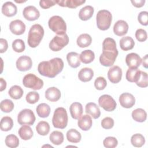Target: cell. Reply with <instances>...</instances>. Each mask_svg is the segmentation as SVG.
I'll use <instances>...</instances> for the list:
<instances>
[{
    "label": "cell",
    "instance_id": "1",
    "mask_svg": "<svg viewBox=\"0 0 148 148\" xmlns=\"http://www.w3.org/2000/svg\"><path fill=\"white\" fill-rule=\"evenodd\" d=\"M118 53L115 40L111 38H105L102 43V53L99 57L101 64L104 66L113 65Z\"/></svg>",
    "mask_w": 148,
    "mask_h": 148
},
{
    "label": "cell",
    "instance_id": "2",
    "mask_svg": "<svg viewBox=\"0 0 148 148\" xmlns=\"http://www.w3.org/2000/svg\"><path fill=\"white\" fill-rule=\"evenodd\" d=\"M64 62L58 57H56L49 61L40 62L38 66L39 73L49 78H54L63 69Z\"/></svg>",
    "mask_w": 148,
    "mask_h": 148
},
{
    "label": "cell",
    "instance_id": "3",
    "mask_svg": "<svg viewBox=\"0 0 148 148\" xmlns=\"http://www.w3.org/2000/svg\"><path fill=\"white\" fill-rule=\"evenodd\" d=\"M44 29L39 24H34L29 29L28 35V44L32 48L37 47L44 36Z\"/></svg>",
    "mask_w": 148,
    "mask_h": 148
},
{
    "label": "cell",
    "instance_id": "4",
    "mask_svg": "<svg viewBox=\"0 0 148 148\" xmlns=\"http://www.w3.org/2000/svg\"><path fill=\"white\" fill-rule=\"evenodd\" d=\"M68 120V114L65 108L59 107L56 109L52 119V123L54 127L64 129L67 126Z\"/></svg>",
    "mask_w": 148,
    "mask_h": 148
},
{
    "label": "cell",
    "instance_id": "5",
    "mask_svg": "<svg viewBox=\"0 0 148 148\" xmlns=\"http://www.w3.org/2000/svg\"><path fill=\"white\" fill-rule=\"evenodd\" d=\"M112 16L111 13L107 10L98 11L96 16L97 27L102 31H105L109 28L112 23Z\"/></svg>",
    "mask_w": 148,
    "mask_h": 148
},
{
    "label": "cell",
    "instance_id": "6",
    "mask_svg": "<svg viewBox=\"0 0 148 148\" xmlns=\"http://www.w3.org/2000/svg\"><path fill=\"white\" fill-rule=\"evenodd\" d=\"M49 27L57 35L64 34L66 31V25L64 19L59 16H53L48 21Z\"/></svg>",
    "mask_w": 148,
    "mask_h": 148
},
{
    "label": "cell",
    "instance_id": "7",
    "mask_svg": "<svg viewBox=\"0 0 148 148\" xmlns=\"http://www.w3.org/2000/svg\"><path fill=\"white\" fill-rule=\"evenodd\" d=\"M23 85L27 88L38 90L43 86V81L33 73H28L24 76L23 79Z\"/></svg>",
    "mask_w": 148,
    "mask_h": 148
},
{
    "label": "cell",
    "instance_id": "8",
    "mask_svg": "<svg viewBox=\"0 0 148 148\" xmlns=\"http://www.w3.org/2000/svg\"><path fill=\"white\" fill-rule=\"evenodd\" d=\"M69 43V37L65 33L55 36L49 43V48L54 51H58L63 49Z\"/></svg>",
    "mask_w": 148,
    "mask_h": 148
},
{
    "label": "cell",
    "instance_id": "9",
    "mask_svg": "<svg viewBox=\"0 0 148 148\" xmlns=\"http://www.w3.org/2000/svg\"><path fill=\"white\" fill-rule=\"evenodd\" d=\"M36 120L35 116L32 110L24 109L20 112L17 116V121L20 125H32Z\"/></svg>",
    "mask_w": 148,
    "mask_h": 148
},
{
    "label": "cell",
    "instance_id": "10",
    "mask_svg": "<svg viewBox=\"0 0 148 148\" xmlns=\"http://www.w3.org/2000/svg\"><path fill=\"white\" fill-rule=\"evenodd\" d=\"M99 106L108 112L113 111L117 106L115 100L109 95L104 94L101 95L98 99Z\"/></svg>",
    "mask_w": 148,
    "mask_h": 148
},
{
    "label": "cell",
    "instance_id": "11",
    "mask_svg": "<svg viewBox=\"0 0 148 148\" xmlns=\"http://www.w3.org/2000/svg\"><path fill=\"white\" fill-rule=\"evenodd\" d=\"M16 67L20 71L25 72L29 70L32 65V61L29 56H23L20 57L16 61Z\"/></svg>",
    "mask_w": 148,
    "mask_h": 148
},
{
    "label": "cell",
    "instance_id": "12",
    "mask_svg": "<svg viewBox=\"0 0 148 148\" xmlns=\"http://www.w3.org/2000/svg\"><path fill=\"white\" fill-rule=\"evenodd\" d=\"M122 70L117 65L111 67L108 72V77L112 83H118L121 80Z\"/></svg>",
    "mask_w": 148,
    "mask_h": 148
},
{
    "label": "cell",
    "instance_id": "13",
    "mask_svg": "<svg viewBox=\"0 0 148 148\" xmlns=\"http://www.w3.org/2000/svg\"><path fill=\"white\" fill-rule=\"evenodd\" d=\"M119 102L121 106L124 108H131L135 103V98L134 95L128 92H124L120 95Z\"/></svg>",
    "mask_w": 148,
    "mask_h": 148
},
{
    "label": "cell",
    "instance_id": "14",
    "mask_svg": "<svg viewBox=\"0 0 148 148\" xmlns=\"http://www.w3.org/2000/svg\"><path fill=\"white\" fill-rule=\"evenodd\" d=\"M24 18L28 21H34L40 16L39 11L34 6H28L25 7L23 12Z\"/></svg>",
    "mask_w": 148,
    "mask_h": 148
},
{
    "label": "cell",
    "instance_id": "15",
    "mask_svg": "<svg viewBox=\"0 0 148 148\" xmlns=\"http://www.w3.org/2000/svg\"><path fill=\"white\" fill-rule=\"evenodd\" d=\"M9 28L12 33L16 35H20L25 31V25L20 20H15L10 22Z\"/></svg>",
    "mask_w": 148,
    "mask_h": 148
},
{
    "label": "cell",
    "instance_id": "16",
    "mask_svg": "<svg viewBox=\"0 0 148 148\" xmlns=\"http://www.w3.org/2000/svg\"><path fill=\"white\" fill-rule=\"evenodd\" d=\"M125 62L129 68H138L142 62V59L138 54L131 53L127 55Z\"/></svg>",
    "mask_w": 148,
    "mask_h": 148
},
{
    "label": "cell",
    "instance_id": "17",
    "mask_svg": "<svg viewBox=\"0 0 148 148\" xmlns=\"http://www.w3.org/2000/svg\"><path fill=\"white\" fill-rule=\"evenodd\" d=\"M128 25L124 20H118L113 26V32L115 35L121 36L125 35L128 30Z\"/></svg>",
    "mask_w": 148,
    "mask_h": 148
},
{
    "label": "cell",
    "instance_id": "18",
    "mask_svg": "<svg viewBox=\"0 0 148 148\" xmlns=\"http://www.w3.org/2000/svg\"><path fill=\"white\" fill-rule=\"evenodd\" d=\"M45 98L51 102H56L61 98V91L55 87H49L45 91Z\"/></svg>",
    "mask_w": 148,
    "mask_h": 148
},
{
    "label": "cell",
    "instance_id": "19",
    "mask_svg": "<svg viewBox=\"0 0 148 148\" xmlns=\"http://www.w3.org/2000/svg\"><path fill=\"white\" fill-rule=\"evenodd\" d=\"M17 12V6L12 2L8 1L2 5V13L7 17H12L15 16Z\"/></svg>",
    "mask_w": 148,
    "mask_h": 148
},
{
    "label": "cell",
    "instance_id": "20",
    "mask_svg": "<svg viewBox=\"0 0 148 148\" xmlns=\"http://www.w3.org/2000/svg\"><path fill=\"white\" fill-rule=\"evenodd\" d=\"M92 124V119L88 114H84L78 119L77 125L83 131L89 130L91 127Z\"/></svg>",
    "mask_w": 148,
    "mask_h": 148
},
{
    "label": "cell",
    "instance_id": "21",
    "mask_svg": "<svg viewBox=\"0 0 148 148\" xmlns=\"http://www.w3.org/2000/svg\"><path fill=\"white\" fill-rule=\"evenodd\" d=\"M69 111L72 117L75 120L79 119L83 112L82 105L77 102L72 103L69 107Z\"/></svg>",
    "mask_w": 148,
    "mask_h": 148
},
{
    "label": "cell",
    "instance_id": "22",
    "mask_svg": "<svg viewBox=\"0 0 148 148\" xmlns=\"http://www.w3.org/2000/svg\"><path fill=\"white\" fill-rule=\"evenodd\" d=\"M86 113L90 114L93 119H97L101 116V111L97 105L94 102H89L86 105Z\"/></svg>",
    "mask_w": 148,
    "mask_h": 148
},
{
    "label": "cell",
    "instance_id": "23",
    "mask_svg": "<svg viewBox=\"0 0 148 148\" xmlns=\"http://www.w3.org/2000/svg\"><path fill=\"white\" fill-rule=\"evenodd\" d=\"M86 1L83 0H59L56 1V3L62 7H68L74 9L84 3Z\"/></svg>",
    "mask_w": 148,
    "mask_h": 148
},
{
    "label": "cell",
    "instance_id": "24",
    "mask_svg": "<svg viewBox=\"0 0 148 148\" xmlns=\"http://www.w3.org/2000/svg\"><path fill=\"white\" fill-rule=\"evenodd\" d=\"M66 60L69 66L73 68H76L80 65V55L76 52H70L66 55Z\"/></svg>",
    "mask_w": 148,
    "mask_h": 148
},
{
    "label": "cell",
    "instance_id": "25",
    "mask_svg": "<svg viewBox=\"0 0 148 148\" xmlns=\"http://www.w3.org/2000/svg\"><path fill=\"white\" fill-rule=\"evenodd\" d=\"M94 76V71L90 68H83L79 72L78 77L83 82L90 81Z\"/></svg>",
    "mask_w": 148,
    "mask_h": 148
},
{
    "label": "cell",
    "instance_id": "26",
    "mask_svg": "<svg viewBox=\"0 0 148 148\" xmlns=\"http://www.w3.org/2000/svg\"><path fill=\"white\" fill-rule=\"evenodd\" d=\"M94 8L90 5H87L82 8L79 12V17L80 20L86 21L91 18L94 14Z\"/></svg>",
    "mask_w": 148,
    "mask_h": 148
},
{
    "label": "cell",
    "instance_id": "27",
    "mask_svg": "<svg viewBox=\"0 0 148 148\" xmlns=\"http://www.w3.org/2000/svg\"><path fill=\"white\" fill-rule=\"evenodd\" d=\"M134 45V40L131 36H124L122 37L120 40V47L124 51H127L132 49Z\"/></svg>",
    "mask_w": 148,
    "mask_h": 148
},
{
    "label": "cell",
    "instance_id": "28",
    "mask_svg": "<svg viewBox=\"0 0 148 148\" xmlns=\"http://www.w3.org/2000/svg\"><path fill=\"white\" fill-rule=\"evenodd\" d=\"M20 137L23 140L30 139L33 136V131L32 128L28 125H23L18 131Z\"/></svg>",
    "mask_w": 148,
    "mask_h": 148
},
{
    "label": "cell",
    "instance_id": "29",
    "mask_svg": "<svg viewBox=\"0 0 148 148\" xmlns=\"http://www.w3.org/2000/svg\"><path fill=\"white\" fill-rule=\"evenodd\" d=\"M92 38L88 34H83L80 35L76 40L77 45L79 47L84 48L89 46L91 44Z\"/></svg>",
    "mask_w": 148,
    "mask_h": 148
},
{
    "label": "cell",
    "instance_id": "30",
    "mask_svg": "<svg viewBox=\"0 0 148 148\" xmlns=\"http://www.w3.org/2000/svg\"><path fill=\"white\" fill-rule=\"evenodd\" d=\"M81 138L80 133L75 129H70L66 132V139L69 142L74 143H79L81 140Z\"/></svg>",
    "mask_w": 148,
    "mask_h": 148
},
{
    "label": "cell",
    "instance_id": "31",
    "mask_svg": "<svg viewBox=\"0 0 148 148\" xmlns=\"http://www.w3.org/2000/svg\"><path fill=\"white\" fill-rule=\"evenodd\" d=\"M36 111L38 115L42 118L47 117L50 113V107L49 105L45 103L39 104L36 108Z\"/></svg>",
    "mask_w": 148,
    "mask_h": 148
},
{
    "label": "cell",
    "instance_id": "32",
    "mask_svg": "<svg viewBox=\"0 0 148 148\" xmlns=\"http://www.w3.org/2000/svg\"><path fill=\"white\" fill-rule=\"evenodd\" d=\"M132 117L135 121L142 123L146 120L147 113L144 109L142 108H138L132 111Z\"/></svg>",
    "mask_w": 148,
    "mask_h": 148
},
{
    "label": "cell",
    "instance_id": "33",
    "mask_svg": "<svg viewBox=\"0 0 148 148\" xmlns=\"http://www.w3.org/2000/svg\"><path fill=\"white\" fill-rule=\"evenodd\" d=\"M140 74V71L138 68H129L126 72V79L130 82H136Z\"/></svg>",
    "mask_w": 148,
    "mask_h": 148
},
{
    "label": "cell",
    "instance_id": "34",
    "mask_svg": "<svg viewBox=\"0 0 148 148\" xmlns=\"http://www.w3.org/2000/svg\"><path fill=\"white\" fill-rule=\"evenodd\" d=\"M95 58L94 53L91 50H86L83 51L80 54V61L84 64H89L94 61Z\"/></svg>",
    "mask_w": 148,
    "mask_h": 148
},
{
    "label": "cell",
    "instance_id": "35",
    "mask_svg": "<svg viewBox=\"0 0 148 148\" xmlns=\"http://www.w3.org/2000/svg\"><path fill=\"white\" fill-rule=\"evenodd\" d=\"M8 93L12 98L14 99H18L22 97L24 94V91L20 86L14 85L10 88Z\"/></svg>",
    "mask_w": 148,
    "mask_h": 148
},
{
    "label": "cell",
    "instance_id": "36",
    "mask_svg": "<svg viewBox=\"0 0 148 148\" xmlns=\"http://www.w3.org/2000/svg\"><path fill=\"white\" fill-rule=\"evenodd\" d=\"M50 142L56 145H60L64 142V135L62 132L58 131H53L50 135Z\"/></svg>",
    "mask_w": 148,
    "mask_h": 148
},
{
    "label": "cell",
    "instance_id": "37",
    "mask_svg": "<svg viewBox=\"0 0 148 148\" xmlns=\"http://www.w3.org/2000/svg\"><path fill=\"white\" fill-rule=\"evenodd\" d=\"M36 130L40 135H47L50 131L49 124L45 121H41L38 123L36 126Z\"/></svg>",
    "mask_w": 148,
    "mask_h": 148
},
{
    "label": "cell",
    "instance_id": "38",
    "mask_svg": "<svg viewBox=\"0 0 148 148\" xmlns=\"http://www.w3.org/2000/svg\"><path fill=\"white\" fill-rule=\"evenodd\" d=\"M1 130L2 131H10L13 126V121L12 119L9 116L3 117L1 120Z\"/></svg>",
    "mask_w": 148,
    "mask_h": 148
},
{
    "label": "cell",
    "instance_id": "39",
    "mask_svg": "<svg viewBox=\"0 0 148 148\" xmlns=\"http://www.w3.org/2000/svg\"><path fill=\"white\" fill-rule=\"evenodd\" d=\"M131 144L136 147H142L145 143V137L140 134H135L131 136Z\"/></svg>",
    "mask_w": 148,
    "mask_h": 148
},
{
    "label": "cell",
    "instance_id": "40",
    "mask_svg": "<svg viewBox=\"0 0 148 148\" xmlns=\"http://www.w3.org/2000/svg\"><path fill=\"white\" fill-rule=\"evenodd\" d=\"M5 144L9 147L16 148L19 145V139L16 135L10 134L5 138Z\"/></svg>",
    "mask_w": 148,
    "mask_h": 148
},
{
    "label": "cell",
    "instance_id": "41",
    "mask_svg": "<svg viewBox=\"0 0 148 148\" xmlns=\"http://www.w3.org/2000/svg\"><path fill=\"white\" fill-rule=\"evenodd\" d=\"M14 103L12 101L6 99L1 101L0 104V108L1 110L5 113H9L14 109Z\"/></svg>",
    "mask_w": 148,
    "mask_h": 148
},
{
    "label": "cell",
    "instance_id": "42",
    "mask_svg": "<svg viewBox=\"0 0 148 148\" xmlns=\"http://www.w3.org/2000/svg\"><path fill=\"white\" fill-rule=\"evenodd\" d=\"M147 79H148V77H147V73L140 71V76L138 79V80H136V82H135V83L138 87L145 88L147 87L148 86Z\"/></svg>",
    "mask_w": 148,
    "mask_h": 148
},
{
    "label": "cell",
    "instance_id": "43",
    "mask_svg": "<svg viewBox=\"0 0 148 148\" xmlns=\"http://www.w3.org/2000/svg\"><path fill=\"white\" fill-rule=\"evenodd\" d=\"M12 48L17 53H21L24 51L25 46L24 42L20 39L14 40L12 43Z\"/></svg>",
    "mask_w": 148,
    "mask_h": 148
},
{
    "label": "cell",
    "instance_id": "44",
    "mask_svg": "<svg viewBox=\"0 0 148 148\" xmlns=\"http://www.w3.org/2000/svg\"><path fill=\"white\" fill-rule=\"evenodd\" d=\"M103 146L106 148L116 147L118 144L117 139L113 136H108L104 139L103 141Z\"/></svg>",
    "mask_w": 148,
    "mask_h": 148
},
{
    "label": "cell",
    "instance_id": "45",
    "mask_svg": "<svg viewBox=\"0 0 148 148\" xmlns=\"http://www.w3.org/2000/svg\"><path fill=\"white\" fill-rule=\"evenodd\" d=\"M25 99L28 103L34 104L39 101V94L36 91H30L27 94Z\"/></svg>",
    "mask_w": 148,
    "mask_h": 148
},
{
    "label": "cell",
    "instance_id": "46",
    "mask_svg": "<svg viewBox=\"0 0 148 148\" xmlns=\"http://www.w3.org/2000/svg\"><path fill=\"white\" fill-rule=\"evenodd\" d=\"M107 85V82L106 79L102 76L98 77L94 82V86L96 89L98 90H103Z\"/></svg>",
    "mask_w": 148,
    "mask_h": 148
},
{
    "label": "cell",
    "instance_id": "47",
    "mask_svg": "<svg viewBox=\"0 0 148 148\" xmlns=\"http://www.w3.org/2000/svg\"><path fill=\"white\" fill-rule=\"evenodd\" d=\"M101 125L104 129H111L114 125V120L110 117H105L101 121Z\"/></svg>",
    "mask_w": 148,
    "mask_h": 148
},
{
    "label": "cell",
    "instance_id": "48",
    "mask_svg": "<svg viewBox=\"0 0 148 148\" xmlns=\"http://www.w3.org/2000/svg\"><path fill=\"white\" fill-rule=\"evenodd\" d=\"M138 20L139 23L145 26L148 24V12L146 11H142L140 12L138 16Z\"/></svg>",
    "mask_w": 148,
    "mask_h": 148
},
{
    "label": "cell",
    "instance_id": "49",
    "mask_svg": "<svg viewBox=\"0 0 148 148\" xmlns=\"http://www.w3.org/2000/svg\"><path fill=\"white\" fill-rule=\"evenodd\" d=\"M135 37L139 42H144L147 39V32L143 29H138L135 32Z\"/></svg>",
    "mask_w": 148,
    "mask_h": 148
},
{
    "label": "cell",
    "instance_id": "50",
    "mask_svg": "<svg viewBox=\"0 0 148 148\" xmlns=\"http://www.w3.org/2000/svg\"><path fill=\"white\" fill-rule=\"evenodd\" d=\"M56 3V1H51V0H41L39 1L40 6L44 9H47L50 7L54 6Z\"/></svg>",
    "mask_w": 148,
    "mask_h": 148
},
{
    "label": "cell",
    "instance_id": "51",
    "mask_svg": "<svg viewBox=\"0 0 148 148\" xmlns=\"http://www.w3.org/2000/svg\"><path fill=\"white\" fill-rule=\"evenodd\" d=\"M0 44H1V49H0V53H3L5 52L8 48V43L6 39L3 38L0 39Z\"/></svg>",
    "mask_w": 148,
    "mask_h": 148
},
{
    "label": "cell",
    "instance_id": "52",
    "mask_svg": "<svg viewBox=\"0 0 148 148\" xmlns=\"http://www.w3.org/2000/svg\"><path fill=\"white\" fill-rule=\"evenodd\" d=\"M131 3H132L133 6H134L136 8H141L142 7L145 3V0H134V1H131Z\"/></svg>",
    "mask_w": 148,
    "mask_h": 148
},
{
    "label": "cell",
    "instance_id": "53",
    "mask_svg": "<svg viewBox=\"0 0 148 148\" xmlns=\"http://www.w3.org/2000/svg\"><path fill=\"white\" fill-rule=\"evenodd\" d=\"M0 82H1V88H0V91H2L3 90H4L6 87V81L3 79V78H1L0 79Z\"/></svg>",
    "mask_w": 148,
    "mask_h": 148
},
{
    "label": "cell",
    "instance_id": "54",
    "mask_svg": "<svg viewBox=\"0 0 148 148\" xmlns=\"http://www.w3.org/2000/svg\"><path fill=\"white\" fill-rule=\"evenodd\" d=\"M147 54H146L142 58V64H143V66H144L145 68H147V65H148V63H147Z\"/></svg>",
    "mask_w": 148,
    "mask_h": 148
}]
</instances>
